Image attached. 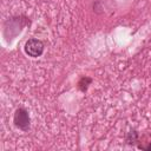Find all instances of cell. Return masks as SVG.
<instances>
[{
    "instance_id": "cell-1",
    "label": "cell",
    "mask_w": 151,
    "mask_h": 151,
    "mask_svg": "<svg viewBox=\"0 0 151 151\" xmlns=\"http://www.w3.org/2000/svg\"><path fill=\"white\" fill-rule=\"evenodd\" d=\"M13 123L14 125L21 131H28L31 125V118L28 111L24 107H19L15 110L13 114Z\"/></svg>"
},
{
    "instance_id": "cell-2",
    "label": "cell",
    "mask_w": 151,
    "mask_h": 151,
    "mask_svg": "<svg viewBox=\"0 0 151 151\" xmlns=\"http://www.w3.org/2000/svg\"><path fill=\"white\" fill-rule=\"evenodd\" d=\"M44 44L41 40L39 39H35V38H31L28 39L26 42H25V46H24V50H25V53L28 55V57H32V58H38L40 57L42 53H44Z\"/></svg>"
},
{
    "instance_id": "cell-3",
    "label": "cell",
    "mask_w": 151,
    "mask_h": 151,
    "mask_svg": "<svg viewBox=\"0 0 151 151\" xmlns=\"http://www.w3.org/2000/svg\"><path fill=\"white\" fill-rule=\"evenodd\" d=\"M91 83H92V78H90L87 76H83L79 79V81L77 83V87H78V90L80 92L85 93L87 91V88H88V85H91Z\"/></svg>"
},
{
    "instance_id": "cell-4",
    "label": "cell",
    "mask_w": 151,
    "mask_h": 151,
    "mask_svg": "<svg viewBox=\"0 0 151 151\" xmlns=\"http://www.w3.org/2000/svg\"><path fill=\"white\" fill-rule=\"evenodd\" d=\"M138 140V134H137V132L134 131V130H131L129 133H127V136H126V142L129 143V144H133V143H136Z\"/></svg>"
},
{
    "instance_id": "cell-5",
    "label": "cell",
    "mask_w": 151,
    "mask_h": 151,
    "mask_svg": "<svg viewBox=\"0 0 151 151\" xmlns=\"http://www.w3.org/2000/svg\"><path fill=\"white\" fill-rule=\"evenodd\" d=\"M140 149H143V150H146V151H151V143H150L147 146H145V147H140Z\"/></svg>"
}]
</instances>
